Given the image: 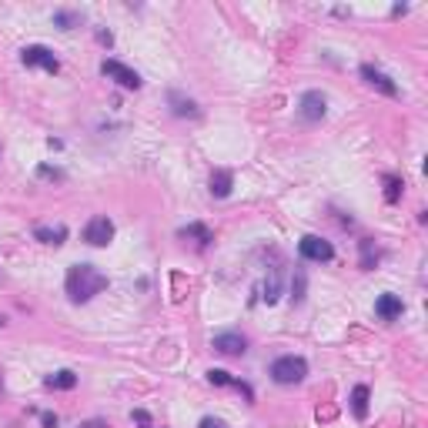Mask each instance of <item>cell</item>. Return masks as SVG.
<instances>
[{
	"label": "cell",
	"mask_w": 428,
	"mask_h": 428,
	"mask_svg": "<svg viewBox=\"0 0 428 428\" xmlns=\"http://www.w3.org/2000/svg\"><path fill=\"white\" fill-rule=\"evenodd\" d=\"M41 177H64L57 167H41Z\"/></svg>",
	"instance_id": "obj_20"
},
{
	"label": "cell",
	"mask_w": 428,
	"mask_h": 428,
	"mask_svg": "<svg viewBox=\"0 0 428 428\" xmlns=\"http://www.w3.org/2000/svg\"><path fill=\"white\" fill-rule=\"evenodd\" d=\"M375 311H378V318L382 321H395V318H402L405 305H402V298L398 295H382L378 301H375Z\"/></svg>",
	"instance_id": "obj_9"
},
{
	"label": "cell",
	"mask_w": 428,
	"mask_h": 428,
	"mask_svg": "<svg viewBox=\"0 0 428 428\" xmlns=\"http://www.w3.org/2000/svg\"><path fill=\"white\" fill-rule=\"evenodd\" d=\"M21 61H24V67H44V71H51V74H57V71H61L57 57L51 54L47 47H41V44L24 47V51H21Z\"/></svg>",
	"instance_id": "obj_5"
},
{
	"label": "cell",
	"mask_w": 428,
	"mask_h": 428,
	"mask_svg": "<svg viewBox=\"0 0 428 428\" xmlns=\"http://www.w3.org/2000/svg\"><path fill=\"white\" fill-rule=\"evenodd\" d=\"M80 428H108V422H100V418H90V422H84Z\"/></svg>",
	"instance_id": "obj_21"
},
{
	"label": "cell",
	"mask_w": 428,
	"mask_h": 428,
	"mask_svg": "<svg viewBox=\"0 0 428 428\" xmlns=\"http://www.w3.org/2000/svg\"><path fill=\"white\" fill-rule=\"evenodd\" d=\"M208 382H211V385H231V388H238V392H244V395L251 398V388H248V385L238 382V378H231V375L221 372V368H211V372H208Z\"/></svg>",
	"instance_id": "obj_11"
},
{
	"label": "cell",
	"mask_w": 428,
	"mask_h": 428,
	"mask_svg": "<svg viewBox=\"0 0 428 428\" xmlns=\"http://www.w3.org/2000/svg\"><path fill=\"white\" fill-rule=\"evenodd\" d=\"M181 238H198L201 244H208L211 241V231L201 228V224H191V228H181Z\"/></svg>",
	"instance_id": "obj_16"
},
{
	"label": "cell",
	"mask_w": 428,
	"mask_h": 428,
	"mask_svg": "<svg viewBox=\"0 0 428 428\" xmlns=\"http://www.w3.org/2000/svg\"><path fill=\"white\" fill-rule=\"evenodd\" d=\"M362 77L368 80V84H372V88H378L382 94H388V98H395V94H398L395 84H392V80H388V77H385L382 71H375L372 64H365V67H362Z\"/></svg>",
	"instance_id": "obj_10"
},
{
	"label": "cell",
	"mask_w": 428,
	"mask_h": 428,
	"mask_svg": "<svg viewBox=\"0 0 428 428\" xmlns=\"http://www.w3.org/2000/svg\"><path fill=\"white\" fill-rule=\"evenodd\" d=\"M298 251H301L305 261H331L335 258V248L325 238H318V234H305L301 244H298Z\"/></svg>",
	"instance_id": "obj_3"
},
{
	"label": "cell",
	"mask_w": 428,
	"mask_h": 428,
	"mask_svg": "<svg viewBox=\"0 0 428 428\" xmlns=\"http://www.w3.org/2000/svg\"><path fill=\"white\" fill-rule=\"evenodd\" d=\"M171 100H174V104H177V114H191V118H194V114H198V108H194V104H191V100H181V98H177V94H171Z\"/></svg>",
	"instance_id": "obj_18"
},
{
	"label": "cell",
	"mask_w": 428,
	"mask_h": 428,
	"mask_svg": "<svg viewBox=\"0 0 428 428\" xmlns=\"http://www.w3.org/2000/svg\"><path fill=\"white\" fill-rule=\"evenodd\" d=\"M33 234H37V241H44V244H64L67 228L64 224H54V228H37Z\"/></svg>",
	"instance_id": "obj_14"
},
{
	"label": "cell",
	"mask_w": 428,
	"mask_h": 428,
	"mask_svg": "<svg viewBox=\"0 0 428 428\" xmlns=\"http://www.w3.org/2000/svg\"><path fill=\"white\" fill-rule=\"evenodd\" d=\"M100 74L110 77V80H118L121 88H131V90L141 88V74L131 71L127 64H121V61H104V64H100Z\"/></svg>",
	"instance_id": "obj_4"
},
{
	"label": "cell",
	"mask_w": 428,
	"mask_h": 428,
	"mask_svg": "<svg viewBox=\"0 0 428 428\" xmlns=\"http://www.w3.org/2000/svg\"><path fill=\"white\" fill-rule=\"evenodd\" d=\"M352 412H355V418H365V415H368V388H365V385H355V392H352Z\"/></svg>",
	"instance_id": "obj_15"
},
{
	"label": "cell",
	"mask_w": 428,
	"mask_h": 428,
	"mask_svg": "<svg viewBox=\"0 0 428 428\" xmlns=\"http://www.w3.org/2000/svg\"><path fill=\"white\" fill-rule=\"evenodd\" d=\"M47 388H57V392H67V388H74V385H77V375L74 372H67V368H64V372H54V375H47Z\"/></svg>",
	"instance_id": "obj_13"
},
{
	"label": "cell",
	"mask_w": 428,
	"mask_h": 428,
	"mask_svg": "<svg viewBox=\"0 0 428 428\" xmlns=\"http://www.w3.org/2000/svg\"><path fill=\"white\" fill-rule=\"evenodd\" d=\"M231 181H234L231 171H214V174H211V194H214V198H228V194H231Z\"/></svg>",
	"instance_id": "obj_12"
},
{
	"label": "cell",
	"mask_w": 428,
	"mask_h": 428,
	"mask_svg": "<svg viewBox=\"0 0 428 428\" xmlns=\"http://www.w3.org/2000/svg\"><path fill=\"white\" fill-rule=\"evenodd\" d=\"M114 238V224L110 218H90L88 228H84V241L94 244V248H104V244Z\"/></svg>",
	"instance_id": "obj_6"
},
{
	"label": "cell",
	"mask_w": 428,
	"mask_h": 428,
	"mask_svg": "<svg viewBox=\"0 0 428 428\" xmlns=\"http://www.w3.org/2000/svg\"><path fill=\"white\" fill-rule=\"evenodd\" d=\"M305 375H308V365H305V358H298V355H285V358H278V362L271 365V378H275L278 385H298Z\"/></svg>",
	"instance_id": "obj_2"
},
{
	"label": "cell",
	"mask_w": 428,
	"mask_h": 428,
	"mask_svg": "<svg viewBox=\"0 0 428 428\" xmlns=\"http://www.w3.org/2000/svg\"><path fill=\"white\" fill-rule=\"evenodd\" d=\"M41 422H44V428H57V415H41Z\"/></svg>",
	"instance_id": "obj_22"
},
{
	"label": "cell",
	"mask_w": 428,
	"mask_h": 428,
	"mask_svg": "<svg viewBox=\"0 0 428 428\" xmlns=\"http://www.w3.org/2000/svg\"><path fill=\"white\" fill-rule=\"evenodd\" d=\"M385 187H388V191H385V198L388 201H398V194H402V181H398V177H385Z\"/></svg>",
	"instance_id": "obj_17"
},
{
	"label": "cell",
	"mask_w": 428,
	"mask_h": 428,
	"mask_svg": "<svg viewBox=\"0 0 428 428\" xmlns=\"http://www.w3.org/2000/svg\"><path fill=\"white\" fill-rule=\"evenodd\" d=\"M201 428H228V425H224V422H218V418H204V422H201Z\"/></svg>",
	"instance_id": "obj_19"
},
{
	"label": "cell",
	"mask_w": 428,
	"mask_h": 428,
	"mask_svg": "<svg viewBox=\"0 0 428 428\" xmlns=\"http://www.w3.org/2000/svg\"><path fill=\"white\" fill-rule=\"evenodd\" d=\"M325 110H328V100H325V94H318V90H308L305 98H301V118H305V121H321Z\"/></svg>",
	"instance_id": "obj_8"
},
{
	"label": "cell",
	"mask_w": 428,
	"mask_h": 428,
	"mask_svg": "<svg viewBox=\"0 0 428 428\" xmlns=\"http://www.w3.org/2000/svg\"><path fill=\"white\" fill-rule=\"evenodd\" d=\"M211 348L221 352V355H244L248 352V338H244V335H234V331H228V335H214Z\"/></svg>",
	"instance_id": "obj_7"
},
{
	"label": "cell",
	"mask_w": 428,
	"mask_h": 428,
	"mask_svg": "<svg viewBox=\"0 0 428 428\" xmlns=\"http://www.w3.org/2000/svg\"><path fill=\"white\" fill-rule=\"evenodd\" d=\"M104 288H108V275L98 271L94 264H74L67 271V295H71V301H90Z\"/></svg>",
	"instance_id": "obj_1"
}]
</instances>
